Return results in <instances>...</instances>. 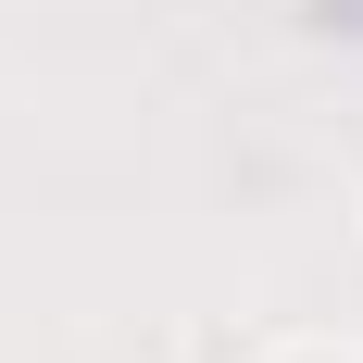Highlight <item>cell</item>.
Masks as SVG:
<instances>
[{
  "label": "cell",
  "instance_id": "obj_1",
  "mask_svg": "<svg viewBox=\"0 0 363 363\" xmlns=\"http://www.w3.org/2000/svg\"><path fill=\"white\" fill-rule=\"evenodd\" d=\"M263 363H363V351H351V338H276Z\"/></svg>",
  "mask_w": 363,
  "mask_h": 363
}]
</instances>
